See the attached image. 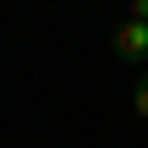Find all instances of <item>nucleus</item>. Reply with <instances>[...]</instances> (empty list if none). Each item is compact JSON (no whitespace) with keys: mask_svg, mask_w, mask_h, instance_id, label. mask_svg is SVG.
I'll use <instances>...</instances> for the list:
<instances>
[{"mask_svg":"<svg viewBox=\"0 0 148 148\" xmlns=\"http://www.w3.org/2000/svg\"><path fill=\"white\" fill-rule=\"evenodd\" d=\"M132 110H137V115H143V121H148V77H143V82H137V93H132Z\"/></svg>","mask_w":148,"mask_h":148,"instance_id":"2","label":"nucleus"},{"mask_svg":"<svg viewBox=\"0 0 148 148\" xmlns=\"http://www.w3.org/2000/svg\"><path fill=\"white\" fill-rule=\"evenodd\" d=\"M115 55H121V60H143L148 55V22H132V16H126V22L115 27Z\"/></svg>","mask_w":148,"mask_h":148,"instance_id":"1","label":"nucleus"},{"mask_svg":"<svg viewBox=\"0 0 148 148\" xmlns=\"http://www.w3.org/2000/svg\"><path fill=\"white\" fill-rule=\"evenodd\" d=\"M132 22H148V0H132Z\"/></svg>","mask_w":148,"mask_h":148,"instance_id":"3","label":"nucleus"}]
</instances>
